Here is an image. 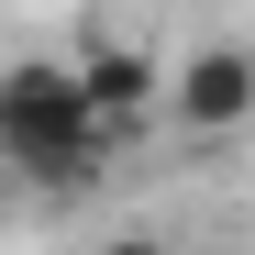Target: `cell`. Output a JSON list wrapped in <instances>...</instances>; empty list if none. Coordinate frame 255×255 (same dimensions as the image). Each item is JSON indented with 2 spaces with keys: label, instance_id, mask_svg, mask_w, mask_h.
I'll use <instances>...</instances> for the list:
<instances>
[{
  "label": "cell",
  "instance_id": "obj_1",
  "mask_svg": "<svg viewBox=\"0 0 255 255\" xmlns=\"http://www.w3.org/2000/svg\"><path fill=\"white\" fill-rule=\"evenodd\" d=\"M133 133L100 89H89V67H56V56H22L11 78H0V166H22V178H89V166Z\"/></svg>",
  "mask_w": 255,
  "mask_h": 255
},
{
  "label": "cell",
  "instance_id": "obj_2",
  "mask_svg": "<svg viewBox=\"0 0 255 255\" xmlns=\"http://www.w3.org/2000/svg\"><path fill=\"white\" fill-rule=\"evenodd\" d=\"M166 122H178V133H233V122H255V45H200L189 67H166Z\"/></svg>",
  "mask_w": 255,
  "mask_h": 255
},
{
  "label": "cell",
  "instance_id": "obj_3",
  "mask_svg": "<svg viewBox=\"0 0 255 255\" xmlns=\"http://www.w3.org/2000/svg\"><path fill=\"white\" fill-rule=\"evenodd\" d=\"M78 67H89V89L122 111V122H133V111H155L166 100V67L144 56V45H100V33H89V56H78Z\"/></svg>",
  "mask_w": 255,
  "mask_h": 255
}]
</instances>
